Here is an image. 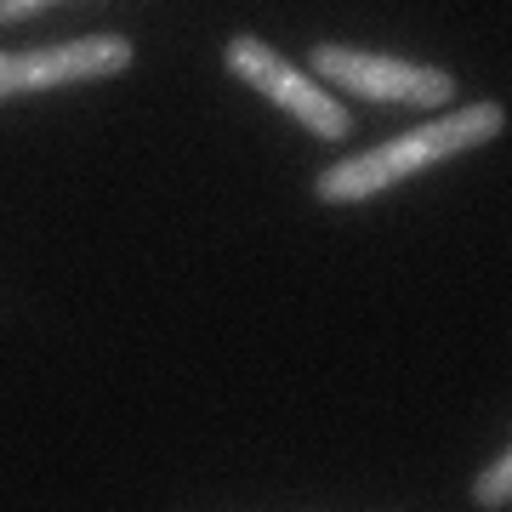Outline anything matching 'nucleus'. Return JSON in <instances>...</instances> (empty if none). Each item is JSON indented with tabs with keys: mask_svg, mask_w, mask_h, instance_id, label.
Wrapping results in <instances>:
<instances>
[{
	"mask_svg": "<svg viewBox=\"0 0 512 512\" xmlns=\"http://www.w3.org/2000/svg\"><path fill=\"white\" fill-rule=\"evenodd\" d=\"M46 6H63V0H0V23H23V18H40Z\"/></svg>",
	"mask_w": 512,
	"mask_h": 512,
	"instance_id": "6",
	"label": "nucleus"
},
{
	"mask_svg": "<svg viewBox=\"0 0 512 512\" xmlns=\"http://www.w3.org/2000/svg\"><path fill=\"white\" fill-rule=\"evenodd\" d=\"M131 69V40L126 35H86V40H57V46H23L0 52V97L23 92H52V86H80V80H114Z\"/></svg>",
	"mask_w": 512,
	"mask_h": 512,
	"instance_id": "4",
	"label": "nucleus"
},
{
	"mask_svg": "<svg viewBox=\"0 0 512 512\" xmlns=\"http://www.w3.org/2000/svg\"><path fill=\"white\" fill-rule=\"evenodd\" d=\"M222 63H228V74H239L251 92H262L274 109L291 114L296 126H308L319 143H342V137H353V114L342 109V97H330L319 80H308V74L296 69L291 57H279L268 40L234 35L228 46H222Z\"/></svg>",
	"mask_w": 512,
	"mask_h": 512,
	"instance_id": "2",
	"label": "nucleus"
},
{
	"mask_svg": "<svg viewBox=\"0 0 512 512\" xmlns=\"http://www.w3.org/2000/svg\"><path fill=\"white\" fill-rule=\"evenodd\" d=\"M313 69L330 92H353L370 103H404V109H444L456 97V80L444 69L410 63V57L365 52V46H313Z\"/></svg>",
	"mask_w": 512,
	"mask_h": 512,
	"instance_id": "3",
	"label": "nucleus"
},
{
	"mask_svg": "<svg viewBox=\"0 0 512 512\" xmlns=\"http://www.w3.org/2000/svg\"><path fill=\"white\" fill-rule=\"evenodd\" d=\"M501 131H507V109L501 103H467V109L444 114L433 126H416V131H404V137H393V143L370 148V154H353V160L319 171L313 200L319 205H359L370 194H382V188L410 183L416 171H433V165L456 160L467 148L495 143Z\"/></svg>",
	"mask_w": 512,
	"mask_h": 512,
	"instance_id": "1",
	"label": "nucleus"
},
{
	"mask_svg": "<svg viewBox=\"0 0 512 512\" xmlns=\"http://www.w3.org/2000/svg\"><path fill=\"white\" fill-rule=\"evenodd\" d=\"M473 507H484V512H507L512 507V450H501V456L473 478Z\"/></svg>",
	"mask_w": 512,
	"mask_h": 512,
	"instance_id": "5",
	"label": "nucleus"
}]
</instances>
